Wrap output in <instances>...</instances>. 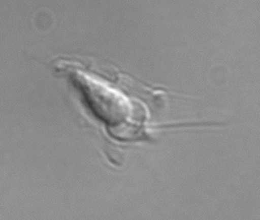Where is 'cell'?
<instances>
[{
	"mask_svg": "<svg viewBox=\"0 0 260 220\" xmlns=\"http://www.w3.org/2000/svg\"><path fill=\"white\" fill-rule=\"evenodd\" d=\"M87 81V99L93 110L98 116L103 118L111 125V129L114 134L115 131L119 129V136L123 138L129 136L131 129H137L139 123L134 121L133 110L127 99L119 93L117 90H113L109 86L102 84L98 81L86 79ZM132 136V133H131Z\"/></svg>",
	"mask_w": 260,
	"mask_h": 220,
	"instance_id": "6da1fadb",
	"label": "cell"
}]
</instances>
